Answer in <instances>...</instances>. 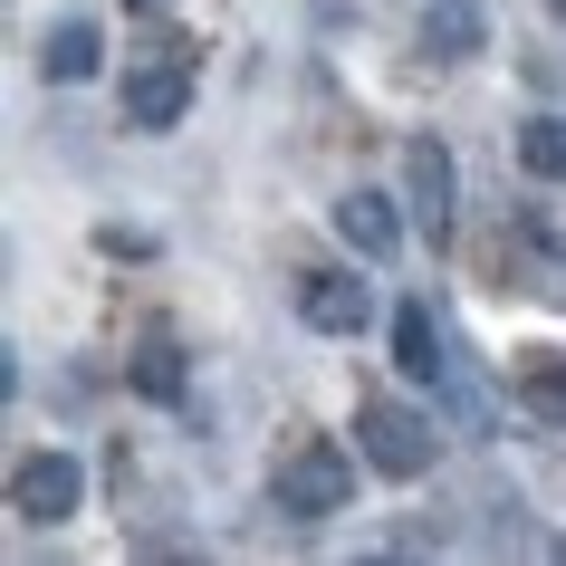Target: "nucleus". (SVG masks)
<instances>
[{
  "instance_id": "obj_11",
  "label": "nucleus",
  "mask_w": 566,
  "mask_h": 566,
  "mask_svg": "<svg viewBox=\"0 0 566 566\" xmlns=\"http://www.w3.org/2000/svg\"><path fill=\"white\" fill-rule=\"evenodd\" d=\"M480 39H490V20H480V0H422V59H480Z\"/></svg>"
},
{
  "instance_id": "obj_3",
  "label": "nucleus",
  "mask_w": 566,
  "mask_h": 566,
  "mask_svg": "<svg viewBox=\"0 0 566 566\" xmlns=\"http://www.w3.org/2000/svg\"><path fill=\"white\" fill-rule=\"evenodd\" d=\"M500 279L518 289V298H537V307H566V231H557L537 202L509 211V231H500Z\"/></svg>"
},
{
  "instance_id": "obj_9",
  "label": "nucleus",
  "mask_w": 566,
  "mask_h": 566,
  "mask_svg": "<svg viewBox=\"0 0 566 566\" xmlns=\"http://www.w3.org/2000/svg\"><path fill=\"white\" fill-rule=\"evenodd\" d=\"M394 365H403L413 385H451V375H461V365H451L442 317H432V298H403V307H394Z\"/></svg>"
},
{
  "instance_id": "obj_10",
  "label": "nucleus",
  "mask_w": 566,
  "mask_h": 566,
  "mask_svg": "<svg viewBox=\"0 0 566 566\" xmlns=\"http://www.w3.org/2000/svg\"><path fill=\"white\" fill-rule=\"evenodd\" d=\"M336 240L375 269V260H394V250H403V221H394L385 192H346V202H336Z\"/></svg>"
},
{
  "instance_id": "obj_12",
  "label": "nucleus",
  "mask_w": 566,
  "mask_h": 566,
  "mask_svg": "<svg viewBox=\"0 0 566 566\" xmlns=\"http://www.w3.org/2000/svg\"><path fill=\"white\" fill-rule=\"evenodd\" d=\"M125 385L145 394V403H182V346H174V327H145V336H135Z\"/></svg>"
},
{
  "instance_id": "obj_4",
  "label": "nucleus",
  "mask_w": 566,
  "mask_h": 566,
  "mask_svg": "<svg viewBox=\"0 0 566 566\" xmlns=\"http://www.w3.org/2000/svg\"><path fill=\"white\" fill-rule=\"evenodd\" d=\"M10 509L30 518V528H59L87 509V471H77V451H30L20 471H10Z\"/></svg>"
},
{
  "instance_id": "obj_1",
  "label": "nucleus",
  "mask_w": 566,
  "mask_h": 566,
  "mask_svg": "<svg viewBox=\"0 0 566 566\" xmlns=\"http://www.w3.org/2000/svg\"><path fill=\"white\" fill-rule=\"evenodd\" d=\"M356 461H365V451H346V442H289V451H279V471H269L279 518H336V509L356 500Z\"/></svg>"
},
{
  "instance_id": "obj_6",
  "label": "nucleus",
  "mask_w": 566,
  "mask_h": 566,
  "mask_svg": "<svg viewBox=\"0 0 566 566\" xmlns=\"http://www.w3.org/2000/svg\"><path fill=\"white\" fill-rule=\"evenodd\" d=\"M403 202H413V221L432 240H451V202H461V174H451V145L442 135H422L413 154H403Z\"/></svg>"
},
{
  "instance_id": "obj_5",
  "label": "nucleus",
  "mask_w": 566,
  "mask_h": 566,
  "mask_svg": "<svg viewBox=\"0 0 566 566\" xmlns=\"http://www.w3.org/2000/svg\"><path fill=\"white\" fill-rule=\"evenodd\" d=\"M182 106H192V59H182V49L125 67V125H135V135H174Z\"/></svg>"
},
{
  "instance_id": "obj_15",
  "label": "nucleus",
  "mask_w": 566,
  "mask_h": 566,
  "mask_svg": "<svg viewBox=\"0 0 566 566\" xmlns=\"http://www.w3.org/2000/svg\"><path fill=\"white\" fill-rule=\"evenodd\" d=\"M135 10H164V0H135Z\"/></svg>"
},
{
  "instance_id": "obj_8",
  "label": "nucleus",
  "mask_w": 566,
  "mask_h": 566,
  "mask_svg": "<svg viewBox=\"0 0 566 566\" xmlns=\"http://www.w3.org/2000/svg\"><path fill=\"white\" fill-rule=\"evenodd\" d=\"M298 317H307L317 336H365L375 289H365L356 269H317V279H298Z\"/></svg>"
},
{
  "instance_id": "obj_2",
  "label": "nucleus",
  "mask_w": 566,
  "mask_h": 566,
  "mask_svg": "<svg viewBox=\"0 0 566 566\" xmlns=\"http://www.w3.org/2000/svg\"><path fill=\"white\" fill-rule=\"evenodd\" d=\"M356 451H365V471H385V480H422L442 461V432H432V413L394 403V394H356Z\"/></svg>"
},
{
  "instance_id": "obj_14",
  "label": "nucleus",
  "mask_w": 566,
  "mask_h": 566,
  "mask_svg": "<svg viewBox=\"0 0 566 566\" xmlns=\"http://www.w3.org/2000/svg\"><path fill=\"white\" fill-rule=\"evenodd\" d=\"M518 164H528L537 182H566V125L528 116V125H518Z\"/></svg>"
},
{
  "instance_id": "obj_7",
  "label": "nucleus",
  "mask_w": 566,
  "mask_h": 566,
  "mask_svg": "<svg viewBox=\"0 0 566 566\" xmlns=\"http://www.w3.org/2000/svg\"><path fill=\"white\" fill-rule=\"evenodd\" d=\"M96 67H106V30H96V10H59L49 39H39V77H49V87H87Z\"/></svg>"
},
{
  "instance_id": "obj_13",
  "label": "nucleus",
  "mask_w": 566,
  "mask_h": 566,
  "mask_svg": "<svg viewBox=\"0 0 566 566\" xmlns=\"http://www.w3.org/2000/svg\"><path fill=\"white\" fill-rule=\"evenodd\" d=\"M518 403L566 422V356H518Z\"/></svg>"
}]
</instances>
